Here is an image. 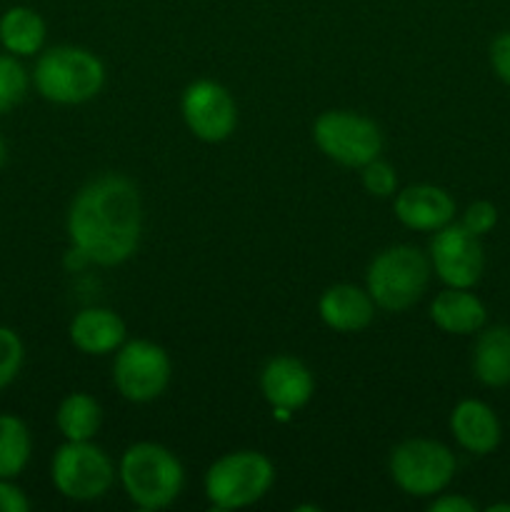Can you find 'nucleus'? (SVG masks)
<instances>
[{
  "label": "nucleus",
  "instance_id": "nucleus-1",
  "mask_svg": "<svg viewBox=\"0 0 510 512\" xmlns=\"http://www.w3.org/2000/svg\"><path fill=\"white\" fill-rule=\"evenodd\" d=\"M70 248L90 265L113 268L135 255L143 235V200L133 180L105 173L75 193L65 218Z\"/></svg>",
  "mask_w": 510,
  "mask_h": 512
},
{
  "label": "nucleus",
  "instance_id": "nucleus-2",
  "mask_svg": "<svg viewBox=\"0 0 510 512\" xmlns=\"http://www.w3.org/2000/svg\"><path fill=\"white\" fill-rule=\"evenodd\" d=\"M118 480L130 503L140 510H165L185 488V468L173 450L140 440L125 448L118 463Z\"/></svg>",
  "mask_w": 510,
  "mask_h": 512
},
{
  "label": "nucleus",
  "instance_id": "nucleus-3",
  "mask_svg": "<svg viewBox=\"0 0 510 512\" xmlns=\"http://www.w3.org/2000/svg\"><path fill=\"white\" fill-rule=\"evenodd\" d=\"M40 98L55 105H83L105 85L103 60L80 45H55L35 60L33 75Z\"/></svg>",
  "mask_w": 510,
  "mask_h": 512
},
{
  "label": "nucleus",
  "instance_id": "nucleus-4",
  "mask_svg": "<svg viewBox=\"0 0 510 512\" xmlns=\"http://www.w3.org/2000/svg\"><path fill=\"white\" fill-rule=\"evenodd\" d=\"M430 260L415 245H390L370 260L365 270V290L375 308L385 313H405L420 303L430 283Z\"/></svg>",
  "mask_w": 510,
  "mask_h": 512
},
{
  "label": "nucleus",
  "instance_id": "nucleus-5",
  "mask_svg": "<svg viewBox=\"0 0 510 512\" xmlns=\"http://www.w3.org/2000/svg\"><path fill=\"white\" fill-rule=\"evenodd\" d=\"M273 483L275 465L268 455L258 450H233L205 470L203 493L210 508L240 510L263 500Z\"/></svg>",
  "mask_w": 510,
  "mask_h": 512
},
{
  "label": "nucleus",
  "instance_id": "nucleus-6",
  "mask_svg": "<svg viewBox=\"0 0 510 512\" xmlns=\"http://www.w3.org/2000/svg\"><path fill=\"white\" fill-rule=\"evenodd\" d=\"M388 470L393 483L410 498H435L455 478V455L448 445L430 438L403 440L390 450Z\"/></svg>",
  "mask_w": 510,
  "mask_h": 512
},
{
  "label": "nucleus",
  "instance_id": "nucleus-7",
  "mask_svg": "<svg viewBox=\"0 0 510 512\" xmlns=\"http://www.w3.org/2000/svg\"><path fill=\"white\" fill-rule=\"evenodd\" d=\"M118 470L103 448L93 440H65L50 460V480L63 498L75 503H93L110 493Z\"/></svg>",
  "mask_w": 510,
  "mask_h": 512
},
{
  "label": "nucleus",
  "instance_id": "nucleus-8",
  "mask_svg": "<svg viewBox=\"0 0 510 512\" xmlns=\"http://www.w3.org/2000/svg\"><path fill=\"white\" fill-rule=\"evenodd\" d=\"M313 143L343 168H363L383 153V133L375 120L353 110H325L313 123Z\"/></svg>",
  "mask_w": 510,
  "mask_h": 512
},
{
  "label": "nucleus",
  "instance_id": "nucleus-9",
  "mask_svg": "<svg viewBox=\"0 0 510 512\" xmlns=\"http://www.w3.org/2000/svg\"><path fill=\"white\" fill-rule=\"evenodd\" d=\"M173 378V363L163 345L153 340H125L115 350L113 385L128 403L145 405L158 400Z\"/></svg>",
  "mask_w": 510,
  "mask_h": 512
},
{
  "label": "nucleus",
  "instance_id": "nucleus-10",
  "mask_svg": "<svg viewBox=\"0 0 510 512\" xmlns=\"http://www.w3.org/2000/svg\"><path fill=\"white\" fill-rule=\"evenodd\" d=\"M185 128L200 143H223L235 133L238 125V105L230 90L218 80H193L180 98Z\"/></svg>",
  "mask_w": 510,
  "mask_h": 512
},
{
  "label": "nucleus",
  "instance_id": "nucleus-11",
  "mask_svg": "<svg viewBox=\"0 0 510 512\" xmlns=\"http://www.w3.org/2000/svg\"><path fill=\"white\" fill-rule=\"evenodd\" d=\"M428 260L440 283L448 288H475L483 278V245L478 235H473L460 223H448L445 228L435 230Z\"/></svg>",
  "mask_w": 510,
  "mask_h": 512
},
{
  "label": "nucleus",
  "instance_id": "nucleus-12",
  "mask_svg": "<svg viewBox=\"0 0 510 512\" xmlns=\"http://www.w3.org/2000/svg\"><path fill=\"white\" fill-rule=\"evenodd\" d=\"M260 393L280 418H288L310 403L315 378L303 360L293 355H275L260 370Z\"/></svg>",
  "mask_w": 510,
  "mask_h": 512
},
{
  "label": "nucleus",
  "instance_id": "nucleus-13",
  "mask_svg": "<svg viewBox=\"0 0 510 512\" xmlns=\"http://www.w3.org/2000/svg\"><path fill=\"white\" fill-rule=\"evenodd\" d=\"M393 213L400 225L415 233H435L453 223L455 200L448 190L430 183L408 185L393 200Z\"/></svg>",
  "mask_w": 510,
  "mask_h": 512
},
{
  "label": "nucleus",
  "instance_id": "nucleus-14",
  "mask_svg": "<svg viewBox=\"0 0 510 512\" xmlns=\"http://www.w3.org/2000/svg\"><path fill=\"white\" fill-rule=\"evenodd\" d=\"M448 425L455 443L468 450L470 455H490L503 440L498 415L483 400H460L450 413Z\"/></svg>",
  "mask_w": 510,
  "mask_h": 512
},
{
  "label": "nucleus",
  "instance_id": "nucleus-15",
  "mask_svg": "<svg viewBox=\"0 0 510 512\" xmlns=\"http://www.w3.org/2000/svg\"><path fill=\"white\" fill-rule=\"evenodd\" d=\"M375 303L365 288L350 283L330 285L318 300V315L335 333H360L375 318Z\"/></svg>",
  "mask_w": 510,
  "mask_h": 512
},
{
  "label": "nucleus",
  "instance_id": "nucleus-16",
  "mask_svg": "<svg viewBox=\"0 0 510 512\" xmlns=\"http://www.w3.org/2000/svg\"><path fill=\"white\" fill-rule=\"evenodd\" d=\"M70 343L83 355H110L125 343V320L110 308H83L70 320Z\"/></svg>",
  "mask_w": 510,
  "mask_h": 512
},
{
  "label": "nucleus",
  "instance_id": "nucleus-17",
  "mask_svg": "<svg viewBox=\"0 0 510 512\" xmlns=\"http://www.w3.org/2000/svg\"><path fill=\"white\" fill-rule=\"evenodd\" d=\"M430 320L448 335H475L485 328L488 310L470 288L440 290L430 303Z\"/></svg>",
  "mask_w": 510,
  "mask_h": 512
},
{
  "label": "nucleus",
  "instance_id": "nucleus-18",
  "mask_svg": "<svg viewBox=\"0 0 510 512\" xmlns=\"http://www.w3.org/2000/svg\"><path fill=\"white\" fill-rule=\"evenodd\" d=\"M473 375L485 388L510 385V328L493 325L480 330L473 345Z\"/></svg>",
  "mask_w": 510,
  "mask_h": 512
},
{
  "label": "nucleus",
  "instance_id": "nucleus-19",
  "mask_svg": "<svg viewBox=\"0 0 510 512\" xmlns=\"http://www.w3.org/2000/svg\"><path fill=\"white\" fill-rule=\"evenodd\" d=\"M45 28L43 15L28 5H13L0 15V45L15 58H33L43 50Z\"/></svg>",
  "mask_w": 510,
  "mask_h": 512
},
{
  "label": "nucleus",
  "instance_id": "nucleus-20",
  "mask_svg": "<svg viewBox=\"0 0 510 512\" xmlns=\"http://www.w3.org/2000/svg\"><path fill=\"white\" fill-rule=\"evenodd\" d=\"M100 425H103V408L88 393L65 395L55 410V428L65 440H73V443L93 440Z\"/></svg>",
  "mask_w": 510,
  "mask_h": 512
},
{
  "label": "nucleus",
  "instance_id": "nucleus-21",
  "mask_svg": "<svg viewBox=\"0 0 510 512\" xmlns=\"http://www.w3.org/2000/svg\"><path fill=\"white\" fill-rule=\"evenodd\" d=\"M33 435L23 418L0 413V478L15 480L30 463Z\"/></svg>",
  "mask_w": 510,
  "mask_h": 512
},
{
  "label": "nucleus",
  "instance_id": "nucleus-22",
  "mask_svg": "<svg viewBox=\"0 0 510 512\" xmlns=\"http://www.w3.org/2000/svg\"><path fill=\"white\" fill-rule=\"evenodd\" d=\"M30 75L20 58L3 53L0 55V115H8L25 100L30 88Z\"/></svg>",
  "mask_w": 510,
  "mask_h": 512
},
{
  "label": "nucleus",
  "instance_id": "nucleus-23",
  "mask_svg": "<svg viewBox=\"0 0 510 512\" xmlns=\"http://www.w3.org/2000/svg\"><path fill=\"white\" fill-rule=\"evenodd\" d=\"M25 363V345L8 325H0V390L8 388Z\"/></svg>",
  "mask_w": 510,
  "mask_h": 512
},
{
  "label": "nucleus",
  "instance_id": "nucleus-24",
  "mask_svg": "<svg viewBox=\"0 0 510 512\" xmlns=\"http://www.w3.org/2000/svg\"><path fill=\"white\" fill-rule=\"evenodd\" d=\"M360 180H363L365 193L373 195V198H390V195L398 193V175H395V168L380 158L370 160L368 165L360 168Z\"/></svg>",
  "mask_w": 510,
  "mask_h": 512
},
{
  "label": "nucleus",
  "instance_id": "nucleus-25",
  "mask_svg": "<svg viewBox=\"0 0 510 512\" xmlns=\"http://www.w3.org/2000/svg\"><path fill=\"white\" fill-rule=\"evenodd\" d=\"M460 225H465L470 233L483 238V235H488L498 225V208L490 200H475V203L465 208Z\"/></svg>",
  "mask_w": 510,
  "mask_h": 512
},
{
  "label": "nucleus",
  "instance_id": "nucleus-26",
  "mask_svg": "<svg viewBox=\"0 0 510 512\" xmlns=\"http://www.w3.org/2000/svg\"><path fill=\"white\" fill-rule=\"evenodd\" d=\"M488 58L493 73L498 75L505 85H510V33H500L498 38L490 43Z\"/></svg>",
  "mask_w": 510,
  "mask_h": 512
},
{
  "label": "nucleus",
  "instance_id": "nucleus-27",
  "mask_svg": "<svg viewBox=\"0 0 510 512\" xmlns=\"http://www.w3.org/2000/svg\"><path fill=\"white\" fill-rule=\"evenodd\" d=\"M30 500L15 480L0 478V512H28Z\"/></svg>",
  "mask_w": 510,
  "mask_h": 512
},
{
  "label": "nucleus",
  "instance_id": "nucleus-28",
  "mask_svg": "<svg viewBox=\"0 0 510 512\" xmlns=\"http://www.w3.org/2000/svg\"><path fill=\"white\" fill-rule=\"evenodd\" d=\"M430 512H475L478 505L473 500H468L465 495H453V493H440L435 498H430L428 505Z\"/></svg>",
  "mask_w": 510,
  "mask_h": 512
},
{
  "label": "nucleus",
  "instance_id": "nucleus-29",
  "mask_svg": "<svg viewBox=\"0 0 510 512\" xmlns=\"http://www.w3.org/2000/svg\"><path fill=\"white\" fill-rule=\"evenodd\" d=\"M5 163H8V145H5L3 135H0V170L5 168Z\"/></svg>",
  "mask_w": 510,
  "mask_h": 512
},
{
  "label": "nucleus",
  "instance_id": "nucleus-30",
  "mask_svg": "<svg viewBox=\"0 0 510 512\" xmlns=\"http://www.w3.org/2000/svg\"><path fill=\"white\" fill-rule=\"evenodd\" d=\"M488 512H510V503H495V505H490Z\"/></svg>",
  "mask_w": 510,
  "mask_h": 512
}]
</instances>
